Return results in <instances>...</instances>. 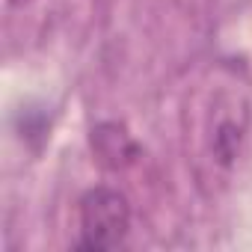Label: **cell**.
<instances>
[{
	"label": "cell",
	"instance_id": "obj_1",
	"mask_svg": "<svg viewBox=\"0 0 252 252\" xmlns=\"http://www.w3.org/2000/svg\"><path fill=\"white\" fill-rule=\"evenodd\" d=\"M131 225V211L122 193L98 187L80 202V231L86 249H113Z\"/></svg>",
	"mask_w": 252,
	"mask_h": 252
},
{
	"label": "cell",
	"instance_id": "obj_2",
	"mask_svg": "<svg viewBox=\"0 0 252 252\" xmlns=\"http://www.w3.org/2000/svg\"><path fill=\"white\" fill-rule=\"evenodd\" d=\"M12 6H24V3H30V0H9Z\"/></svg>",
	"mask_w": 252,
	"mask_h": 252
}]
</instances>
